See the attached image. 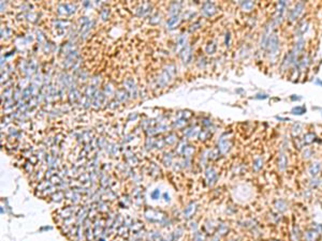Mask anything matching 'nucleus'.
Listing matches in <instances>:
<instances>
[{
    "instance_id": "obj_1",
    "label": "nucleus",
    "mask_w": 322,
    "mask_h": 241,
    "mask_svg": "<svg viewBox=\"0 0 322 241\" xmlns=\"http://www.w3.org/2000/svg\"><path fill=\"white\" fill-rule=\"evenodd\" d=\"M278 38L276 35H272L268 39V48H270V51L272 54H276L277 51H278Z\"/></svg>"
},
{
    "instance_id": "obj_10",
    "label": "nucleus",
    "mask_w": 322,
    "mask_h": 241,
    "mask_svg": "<svg viewBox=\"0 0 322 241\" xmlns=\"http://www.w3.org/2000/svg\"><path fill=\"white\" fill-rule=\"evenodd\" d=\"M315 233H316V232H308V233L306 234L307 239H308V240H312L315 238V236H316V234Z\"/></svg>"
},
{
    "instance_id": "obj_9",
    "label": "nucleus",
    "mask_w": 322,
    "mask_h": 241,
    "mask_svg": "<svg viewBox=\"0 0 322 241\" xmlns=\"http://www.w3.org/2000/svg\"><path fill=\"white\" fill-rule=\"evenodd\" d=\"M300 129H301V125H296L293 127V130H292V134H293V136H295V135L298 136V135H299V133L301 132V130H300Z\"/></svg>"
},
{
    "instance_id": "obj_8",
    "label": "nucleus",
    "mask_w": 322,
    "mask_h": 241,
    "mask_svg": "<svg viewBox=\"0 0 322 241\" xmlns=\"http://www.w3.org/2000/svg\"><path fill=\"white\" fill-rule=\"evenodd\" d=\"M304 113H306V108L304 106H296L292 109V114L294 115H303Z\"/></svg>"
},
{
    "instance_id": "obj_13",
    "label": "nucleus",
    "mask_w": 322,
    "mask_h": 241,
    "mask_svg": "<svg viewBox=\"0 0 322 241\" xmlns=\"http://www.w3.org/2000/svg\"><path fill=\"white\" fill-rule=\"evenodd\" d=\"M317 84H320V85H322V82H321V81H319V79H318V81H317Z\"/></svg>"
},
{
    "instance_id": "obj_3",
    "label": "nucleus",
    "mask_w": 322,
    "mask_h": 241,
    "mask_svg": "<svg viewBox=\"0 0 322 241\" xmlns=\"http://www.w3.org/2000/svg\"><path fill=\"white\" fill-rule=\"evenodd\" d=\"M303 9H304V4H303V3H298V4H296V7L293 9V11L291 12V14H290V20H296V18L299 17L300 14H301V13L303 12Z\"/></svg>"
},
{
    "instance_id": "obj_6",
    "label": "nucleus",
    "mask_w": 322,
    "mask_h": 241,
    "mask_svg": "<svg viewBox=\"0 0 322 241\" xmlns=\"http://www.w3.org/2000/svg\"><path fill=\"white\" fill-rule=\"evenodd\" d=\"M315 138H316V135H315L314 133H307V134H305L304 135V138H303V143L304 144H311V143H314Z\"/></svg>"
},
{
    "instance_id": "obj_4",
    "label": "nucleus",
    "mask_w": 322,
    "mask_h": 241,
    "mask_svg": "<svg viewBox=\"0 0 322 241\" xmlns=\"http://www.w3.org/2000/svg\"><path fill=\"white\" fill-rule=\"evenodd\" d=\"M287 164H288V159H287V156L286 154H283V153H280V156H279L278 158V167L280 171H283L285 168L287 167Z\"/></svg>"
},
{
    "instance_id": "obj_12",
    "label": "nucleus",
    "mask_w": 322,
    "mask_h": 241,
    "mask_svg": "<svg viewBox=\"0 0 322 241\" xmlns=\"http://www.w3.org/2000/svg\"><path fill=\"white\" fill-rule=\"evenodd\" d=\"M303 154H304V158H305V159H309V158H310V156H309V154H310V150H309V149H306V153L304 152Z\"/></svg>"
},
{
    "instance_id": "obj_7",
    "label": "nucleus",
    "mask_w": 322,
    "mask_h": 241,
    "mask_svg": "<svg viewBox=\"0 0 322 241\" xmlns=\"http://www.w3.org/2000/svg\"><path fill=\"white\" fill-rule=\"evenodd\" d=\"M262 166H263V160L261 159V158H257V159L255 160V162H253V168H255V171H260L261 168H262Z\"/></svg>"
},
{
    "instance_id": "obj_2",
    "label": "nucleus",
    "mask_w": 322,
    "mask_h": 241,
    "mask_svg": "<svg viewBox=\"0 0 322 241\" xmlns=\"http://www.w3.org/2000/svg\"><path fill=\"white\" fill-rule=\"evenodd\" d=\"M322 169V164L319 163V162H315L309 166V169H308V173L311 177H317V176L320 174V171Z\"/></svg>"
},
{
    "instance_id": "obj_11",
    "label": "nucleus",
    "mask_w": 322,
    "mask_h": 241,
    "mask_svg": "<svg viewBox=\"0 0 322 241\" xmlns=\"http://www.w3.org/2000/svg\"><path fill=\"white\" fill-rule=\"evenodd\" d=\"M245 7H246V9H247V11H249V10L253 7V3H252V2H247V3L244 4V8H245Z\"/></svg>"
},
{
    "instance_id": "obj_5",
    "label": "nucleus",
    "mask_w": 322,
    "mask_h": 241,
    "mask_svg": "<svg viewBox=\"0 0 322 241\" xmlns=\"http://www.w3.org/2000/svg\"><path fill=\"white\" fill-rule=\"evenodd\" d=\"M275 208L278 210L279 212H283V211L287 210V204L283 199H279V200H277L275 202Z\"/></svg>"
}]
</instances>
